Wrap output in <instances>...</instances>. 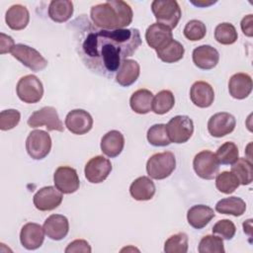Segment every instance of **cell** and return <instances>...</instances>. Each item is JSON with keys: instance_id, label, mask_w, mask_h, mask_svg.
<instances>
[{"instance_id": "21", "label": "cell", "mask_w": 253, "mask_h": 253, "mask_svg": "<svg viewBox=\"0 0 253 253\" xmlns=\"http://www.w3.org/2000/svg\"><path fill=\"white\" fill-rule=\"evenodd\" d=\"M190 98L195 106L208 108L213 103L214 91L208 82L196 81L191 87Z\"/></svg>"}, {"instance_id": "25", "label": "cell", "mask_w": 253, "mask_h": 253, "mask_svg": "<svg viewBox=\"0 0 253 253\" xmlns=\"http://www.w3.org/2000/svg\"><path fill=\"white\" fill-rule=\"evenodd\" d=\"M5 21L10 29L14 31H21L28 26L30 21V13L25 6L15 4L7 10Z\"/></svg>"}, {"instance_id": "3", "label": "cell", "mask_w": 253, "mask_h": 253, "mask_svg": "<svg viewBox=\"0 0 253 253\" xmlns=\"http://www.w3.org/2000/svg\"><path fill=\"white\" fill-rule=\"evenodd\" d=\"M151 11L157 21L170 28H176L181 16V8L175 0H154L151 3Z\"/></svg>"}, {"instance_id": "35", "label": "cell", "mask_w": 253, "mask_h": 253, "mask_svg": "<svg viewBox=\"0 0 253 253\" xmlns=\"http://www.w3.org/2000/svg\"><path fill=\"white\" fill-rule=\"evenodd\" d=\"M215 156L219 164L231 165L239 158L238 147L234 142H224L217 148Z\"/></svg>"}, {"instance_id": "42", "label": "cell", "mask_w": 253, "mask_h": 253, "mask_svg": "<svg viewBox=\"0 0 253 253\" xmlns=\"http://www.w3.org/2000/svg\"><path fill=\"white\" fill-rule=\"evenodd\" d=\"M64 251H65V253H78V252L90 253L92 251V249L86 240L76 239V240L70 242Z\"/></svg>"}, {"instance_id": "7", "label": "cell", "mask_w": 253, "mask_h": 253, "mask_svg": "<svg viewBox=\"0 0 253 253\" xmlns=\"http://www.w3.org/2000/svg\"><path fill=\"white\" fill-rule=\"evenodd\" d=\"M167 133L171 142L185 143L194 132V123L188 116H175L166 125Z\"/></svg>"}, {"instance_id": "24", "label": "cell", "mask_w": 253, "mask_h": 253, "mask_svg": "<svg viewBox=\"0 0 253 253\" xmlns=\"http://www.w3.org/2000/svg\"><path fill=\"white\" fill-rule=\"evenodd\" d=\"M215 213L213 210L206 205H196L189 209L187 212V220L189 224L196 228H204L213 217Z\"/></svg>"}, {"instance_id": "31", "label": "cell", "mask_w": 253, "mask_h": 253, "mask_svg": "<svg viewBox=\"0 0 253 253\" xmlns=\"http://www.w3.org/2000/svg\"><path fill=\"white\" fill-rule=\"evenodd\" d=\"M231 165V172L236 176L241 185L251 184L253 180V169L250 160L241 157Z\"/></svg>"}, {"instance_id": "30", "label": "cell", "mask_w": 253, "mask_h": 253, "mask_svg": "<svg viewBox=\"0 0 253 253\" xmlns=\"http://www.w3.org/2000/svg\"><path fill=\"white\" fill-rule=\"evenodd\" d=\"M185 48L181 42L176 40L170 41L166 45L156 50L158 58L166 63H174L183 58Z\"/></svg>"}, {"instance_id": "44", "label": "cell", "mask_w": 253, "mask_h": 253, "mask_svg": "<svg viewBox=\"0 0 253 253\" xmlns=\"http://www.w3.org/2000/svg\"><path fill=\"white\" fill-rule=\"evenodd\" d=\"M253 23V15L252 14H249L247 16H245L241 23H240V26H241V30L243 32V34L247 37H252L253 36V28H252V24Z\"/></svg>"}, {"instance_id": "39", "label": "cell", "mask_w": 253, "mask_h": 253, "mask_svg": "<svg viewBox=\"0 0 253 253\" xmlns=\"http://www.w3.org/2000/svg\"><path fill=\"white\" fill-rule=\"evenodd\" d=\"M183 33L187 40L192 42H197L205 38L207 34V28L202 21L191 20L186 24Z\"/></svg>"}, {"instance_id": "6", "label": "cell", "mask_w": 253, "mask_h": 253, "mask_svg": "<svg viewBox=\"0 0 253 253\" xmlns=\"http://www.w3.org/2000/svg\"><path fill=\"white\" fill-rule=\"evenodd\" d=\"M26 149L33 159H43L48 155L51 149L50 135L45 130H32L26 139Z\"/></svg>"}, {"instance_id": "34", "label": "cell", "mask_w": 253, "mask_h": 253, "mask_svg": "<svg viewBox=\"0 0 253 253\" xmlns=\"http://www.w3.org/2000/svg\"><path fill=\"white\" fill-rule=\"evenodd\" d=\"M240 183L236 176L229 171H223L216 175L215 178V187L216 189L226 195L233 193L238 187Z\"/></svg>"}, {"instance_id": "8", "label": "cell", "mask_w": 253, "mask_h": 253, "mask_svg": "<svg viewBox=\"0 0 253 253\" xmlns=\"http://www.w3.org/2000/svg\"><path fill=\"white\" fill-rule=\"evenodd\" d=\"M13 57L33 71H41L47 66V60L34 47L17 43L11 50Z\"/></svg>"}, {"instance_id": "20", "label": "cell", "mask_w": 253, "mask_h": 253, "mask_svg": "<svg viewBox=\"0 0 253 253\" xmlns=\"http://www.w3.org/2000/svg\"><path fill=\"white\" fill-rule=\"evenodd\" d=\"M252 78L247 73H235L228 81V91L231 97L237 100L247 98L252 91Z\"/></svg>"}, {"instance_id": "1", "label": "cell", "mask_w": 253, "mask_h": 253, "mask_svg": "<svg viewBox=\"0 0 253 253\" xmlns=\"http://www.w3.org/2000/svg\"><path fill=\"white\" fill-rule=\"evenodd\" d=\"M87 21L81 34L79 55L93 72L112 78L123 60L131 56L140 46L137 29L94 30Z\"/></svg>"}, {"instance_id": "16", "label": "cell", "mask_w": 253, "mask_h": 253, "mask_svg": "<svg viewBox=\"0 0 253 253\" xmlns=\"http://www.w3.org/2000/svg\"><path fill=\"white\" fill-rule=\"evenodd\" d=\"M44 230L40 224L28 222L23 225L20 232V241L28 250H35L42 246L44 240Z\"/></svg>"}, {"instance_id": "36", "label": "cell", "mask_w": 253, "mask_h": 253, "mask_svg": "<svg viewBox=\"0 0 253 253\" xmlns=\"http://www.w3.org/2000/svg\"><path fill=\"white\" fill-rule=\"evenodd\" d=\"M146 136L148 142L153 146H166L171 143L167 133L166 125L164 124H156L150 126Z\"/></svg>"}, {"instance_id": "23", "label": "cell", "mask_w": 253, "mask_h": 253, "mask_svg": "<svg viewBox=\"0 0 253 253\" xmlns=\"http://www.w3.org/2000/svg\"><path fill=\"white\" fill-rule=\"evenodd\" d=\"M140 73V66L133 59H125L122 61L117 73L116 82L123 87H128L133 84Z\"/></svg>"}, {"instance_id": "29", "label": "cell", "mask_w": 253, "mask_h": 253, "mask_svg": "<svg viewBox=\"0 0 253 253\" xmlns=\"http://www.w3.org/2000/svg\"><path fill=\"white\" fill-rule=\"evenodd\" d=\"M215 211L222 214L240 216L246 211V204L239 197H228L216 203Z\"/></svg>"}, {"instance_id": "26", "label": "cell", "mask_w": 253, "mask_h": 253, "mask_svg": "<svg viewBox=\"0 0 253 253\" xmlns=\"http://www.w3.org/2000/svg\"><path fill=\"white\" fill-rule=\"evenodd\" d=\"M129 193L136 201H148L151 200L155 194V185L150 178L141 176L131 183Z\"/></svg>"}, {"instance_id": "19", "label": "cell", "mask_w": 253, "mask_h": 253, "mask_svg": "<svg viewBox=\"0 0 253 253\" xmlns=\"http://www.w3.org/2000/svg\"><path fill=\"white\" fill-rule=\"evenodd\" d=\"M43 230L45 235L52 240L63 239L69 231V222L63 214H51L43 222Z\"/></svg>"}, {"instance_id": "9", "label": "cell", "mask_w": 253, "mask_h": 253, "mask_svg": "<svg viewBox=\"0 0 253 253\" xmlns=\"http://www.w3.org/2000/svg\"><path fill=\"white\" fill-rule=\"evenodd\" d=\"M28 125L31 127H39L45 126L47 130L63 131L64 126L60 121L57 111L53 107H43L41 110L35 111L28 120Z\"/></svg>"}, {"instance_id": "2", "label": "cell", "mask_w": 253, "mask_h": 253, "mask_svg": "<svg viewBox=\"0 0 253 253\" xmlns=\"http://www.w3.org/2000/svg\"><path fill=\"white\" fill-rule=\"evenodd\" d=\"M90 17L93 24L101 30H120L130 25L133 13L126 2L109 0L92 6Z\"/></svg>"}, {"instance_id": "5", "label": "cell", "mask_w": 253, "mask_h": 253, "mask_svg": "<svg viewBox=\"0 0 253 253\" xmlns=\"http://www.w3.org/2000/svg\"><path fill=\"white\" fill-rule=\"evenodd\" d=\"M16 92L21 101L27 104H35L41 101L43 95L42 81L33 74L23 76L19 79Z\"/></svg>"}, {"instance_id": "18", "label": "cell", "mask_w": 253, "mask_h": 253, "mask_svg": "<svg viewBox=\"0 0 253 253\" xmlns=\"http://www.w3.org/2000/svg\"><path fill=\"white\" fill-rule=\"evenodd\" d=\"M193 62L195 65L204 70L214 68L219 60L218 51L209 44H203L193 50Z\"/></svg>"}, {"instance_id": "45", "label": "cell", "mask_w": 253, "mask_h": 253, "mask_svg": "<svg viewBox=\"0 0 253 253\" xmlns=\"http://www.w3.org/2000/svg\"><path fill=\"white\" fill-rule=\"evenodd\" d=\"M191 3H193V4H194V5H196V6H209V5H211V4L214 3V2H210V3H207V2H205V1H198V2H194V1H191Z\"/></svg>"}, {"instance_id": "4", "label": "cell", "mask_w": 253, "mask_h": 253, "mask_svg": "<svg viewBox=\"0 0 253 253\" xmlns=\"http://www.w3.org/2000/svg\"><path fill=\"white\" fill-rule=\"evenodd\" d=\"M176 167L175 155L170 151L158 152L150 156L146 163V171L150 178L162 180L169 177Z\"/></svg>"}, {"instance_id": "11", "label": "cell", "mask_w": 253, "mask_h": 253, "mask_svg": "<svg viewBox=\"0 0 253 253\" xmlns=\"http://www.w3.org/2000/svg\"><path fill=\"white\" fill-rule=\"evenodd\" d=\"M53 183L62 194L75 193L80 186L77 171L70 166H59L53 174Z\"/></svg>"}, {"instance_id": "37", "label": "cell", "mask_w": 253, "mask_h": 253, "mask_svg": "<svg viewBox=\"0 0 253 253\" xmlns=\"http://www.w3.org/2000/svg\"><path fill=\"white\" fill-rule=\"evenodd\" d=\"M188 251V236L184 232L171 235L164 243L166 253H186Z\"/></svg>"}, {"instance_id": "14", "label": "cell", "mask_w": 253, "mask_h": 253, "mask_svg": "<svg viewBox=\"0 0 253 253\" xmlns=\"http://www.w3.org/2000/svg\"><path fill=\"white\" fill-rule=\"evenodd\" d=\"M65 126L72 133L82 135L91 130L93 126V119L87 111L75 109L66 115Z\"/></svg>"}, {"instance_id": "33", "label": "cell", "mask_w": 253, "mask_h": 253, "mask_svg": "<svg viewBox=\"0 0 253 253\" xmlns=\"http://www.w3.org/2000/svg\"><path fill=\"white\" fill-rule=\"evenodd\" d=\"M237 38L236 29L230 23L218 24L214 29V39L221 44H232L237 41Z\"/></svg>"}, {"instance_id": "38", "label": "cell", "mask_w": 253, "mask_h": 253, "mask_svg": "<svg viewBox=\"0 0 253 253\" xmlns=\"http://www.w3.org/2000/svg\"><path fill=\"white\" fill-rule=\"evenodd\" d=\"M198 250L200 253H224L222 238L215 235H206L201 239Z\"/></svg>"}, {"instance_id": "27", "label": "cell", "mask_w": 253, "mask_h": 253, "mask_svg": "<svg viewBox=\"0 0 253 253\" xmlns=\"http://www.w3.org/2000/svg\"><path fill=\"white\" fill-rule=\"evenodd\" d=\"M153 94L147 89H138L132 93L129 99V105L136 114L144 115L152 110Z\"/></svg>"}, {"instance_id": "15", "label": "cell", "mask_w": 253, "mask_h": 253, "mask_svg": "<svg viewBox=\"0 0 253 253\" xmlns=\"http://www.w3.org/2000/svg\"><path fill=\"white\" fill-rule=\"evenodd\" d=\"M235 118L226 112L212 115L208 122V130L211 136L222 137L232 132L235 128Z\"/></svg>"}, {"instance_id": "41", "label": "cell", "mask_w": 253, "mask_h": 253, "mask_svg": "<svg viewBox=\"0 0 253 253\" xmlns=\"http://www.w3.org/2000/svg\"><path fill=\"white\" fill-rule=\"evenodd\" d=\"M212 233L219 235L222 239L230 240L235 235V224L229 219H220L212 226Z\"/></svg>"}, {"instance_id": "13", "label": "cell", "mask_w": 253, "mask_h": 253, "mask_svg": "<svg viewBox=\"0 0 253 253\" xmlns=\"http://www.w3.org/2000/svg\"><path fill=\"white\" fill-rule=\"evenodd\" d=\"M62 193L55 187L46 186L40 189L34 196L33 202L37 210L47 211L56 209L62 202Z\"/></svg>"}, {"instance_id": "22", "label": "cell", "mask_w": 253, "mask_h": 253, "mask_svg": "<svg viewBox=\"0 0 253 253\" xmlns=\"http://www.w3.org/2000/svg\"><path fill=\"white\" fill-rule=\"evenodd\" d=\"M125 146V137L119 130L113 129L103 135L101 139V150L108 157L114 158L121 154Z\"/></svg>"}, {"instance_id": "40", "label": "cell", "mask_w": 253, "mask_h": 253, "mask_svg": "<svg viewBox=\"0 0 253 253\" xmlns=\"http://www.w3.org/2000/svg\"><path fill=\"white\" fill-rule=\"evenodd\" d=\"M21 114L15 109L4 110L0 113V129L9 130L14 128L20 122Z\"/></svg>"}, {"instance_id": "17", "label": "cell", "mask_w": 253, "mask_h": 253, "mask_svg": "<svg viewBox=\"0 0 253 253\" xmlns=\"http://www.w3.org/2000/svg\"><path fill=\"white\" fill-rule=\"evenodd\" d=\"M145 40L150 47L157 50L173 40V34L171 29L167 26L154 23L147 28L145 32Z\"/></svg>"}, {"instance_id": "32", "label": "cell", "mask_w": 253, "mask_h": 253, "mask_svg": "<svg viewBox=\"0 0 253 253\" xmlns=\"http://www.w3.org/2000/svg\"><path fill=\"white\" fill-rule=\"evenodd\" d=\"M175 105V98L170 90H161L158 92L152 101V111L157 115L168 113Z\"/></svg>"}, {"instance_id": "12", "label": "cell", "mask_w": 253, "mask_h": 253, "mask_svg": "<svg viewBox=\"0 0 253 253\" xmlns=\"http://www.w3.org/2000/svg\"><path fill=\"white\" fill-rule=\"evenodd\" d=\"M111 171V161L102 155L92 157L86 163L84 169L86 179L93 184H98L105 181Z\"/></svg>"}, {"instance_id": "10", "label": "cell", "mask_w": 253, "mask_h": 253, "mask_svg": "<svg viewBox=\"0 0 253 253\" xmlns=\"http://www.w3.org/2000/svg\"><path fill=\"white\" fill-rule=\"evenodd\" d=\"M193 167L196 174L200 178L211 180L218 173L219 162L215 156V153L210 150H203L194 157Z\"/></svg>"}, {"instance_id": "28", "label": "cell", "mask_w": 253, "mask_h": 253, "mask_svg": "<svg viewBox=\"0 0 253 253\" xmlns=\"http://www.w3.org/2000/svg\"><path fill=\"white\" fill-rule=\"evenodd\" d=\"M73 15V3L68 0H53L48 5V16L56 23H64Z\"/></svg>"}, {"instance_id": "43", "label": "cell", "mask_w": 253, "mask_h": 253, "mask_svg": "<svg viewBox=\"0 0 253 253\" xmlns=\"http://www.w3.org/2000/svg\"><path fill=\"white\" fill-rule=\"evenodd\" d=\"M14 46H15V42L12 37L5 35L4 33H1L0 34V53L4 54L7 52H11Z\"/></svg>"}]
</instances>
